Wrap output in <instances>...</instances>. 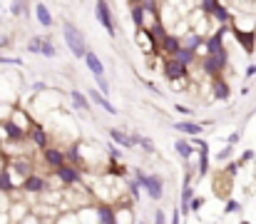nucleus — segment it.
I'll return each instance as SVG.
<instances>
[{
	"label": "nucleus",
	"instance_id": "obj_12",
	"mask_svg": "<svg viewBox=\"0 0 256 224\" xmlns=\"http://www.w3.org/2000/svg\"><path fill=\"white\" fill-rule=\"evenodd\" d=\"M179 50H182V38H179L176 33H167V38L160 43V53L167 55V60H172Z\"/></svg>",
	"mask_w": 256,
	"mask_h": 224
},
{
	"label": "nucleus",
	"instance_id": "obj_4",
	"mask_svg": "<svg viewBox=\"0 0 256 224\" xmlns=\"http://www.w3.org/2000/svg\"><path fill=\"white\" fill-rule=\"evenodd\" d=\"M189 142H192V147H196V154H199L196 177H206V174H209V145H206V140H202V137H192Z\"/></svg>",
	"mask_w": 256,
	"mask_h": 224
},
{
	"label": "nucleus",
	"instance_id": "obj_28",
	"mask_svg": "<svg viewBox=\"0 0 256 224\" xmlns=\"http://www.w3.org/2000/svg\"><path fill=\"white\" fill-rule=\"evenodd\" d=\"M40 55H42V58H58V45L52 43V35H45Z\"/></svg>",
	"mask_w": 256,
	"mask_h": 224
},
{
	"label": "nucleus",
	"instance_id": "obj_1",
	"mask_svg": "<svg viewBox=\"0 0 256 224\" xmlns=\"http://www.w3.org/2000/svg\"><path fill=\"white\" fill-rule=\"evenodd\" d=\"M62 38H65V45L70 48V53H72L75 58H82V60H85L90 48H87V43H85V35L78 30L75 23H70V20L62 23Z\"/></svg>",
	"mask_w": 256,
	"mask_h": 224
},
{
	"label": "nucleus",
	"instance_id": "obj_44",
	"mask_svg": "<svg viewBox=\"0 0 256 224\" xmlns=\"http://www.w3.org/2000/svg\"><path fill=\"white\" fill-rule=\"evenodd\" d=\"M244 77H246V80H252V77H256V63H254V65H249V68H246V73H244Z\"/></svg>",
	"mask_w": 256,
	"mask_h": 224
},
{
	"label": "nucleus",
	"instance_id": "obj_11",
	"mask_svg": "<svg viewBox=\"0 0 256 224\" xmlns=\"http://www.w3.org/2000/svg\"><path fill=\"white\" fill-rule=\"evenodd\" d=\"M28 140L32 142V147H38V149H48L50 147V137H48L45 127H42V125H38V122H32V125H30V130H28Z\"/></svg>",
	"mask_w": 256,
	"mask_h": 224
},
{
	"label": "nucleus",
	"instance_id": "obj_47",
	"mask_svg": "<svg viewBox=\"0 0 256 224\" xmlns=\"http://www.w3.org/2000/svg\"><path fill=\"white\" fill-rule=\"evenodd\" d=\"M239 224H252V222H246V219H244V222H239Z\"/></svg>",
	"mask_w": 256,
	"mask_h": 224
},
{
	"label": "nucleus",
	"instance_id": "obj_35",
	"mask_svg": "<svg viewBox=\"0 0 256 224\" xmlns=\"http://www.w3.org/2000/svg\"><path fill=\"white\" fill-rule=\"evenodd\" d=\"M107 169H110V174H117V177H124V174H127V169H124L120 162H110Z\"/></svg>",
	"mask_w": 256,
	"mask_h": 224
},
{
	"label": "nucleus",
	"instance_id": "obj_15",
	"mask_svg": "<svg viewBox=\"0 0 256 224\" xmlns=\"http://www.w3.org/2000/svg\"><path fill=\"white\" fill-rule=\"evenodd\" d=\"M212 97L219 100V102H226V100L232 97V87H229V82H226L222 75L212 80Z\"/></svg>",
	"mask_w": 256,
	"mask_h": 224
},
{
	"label": "nucleus",
	"instance_id": "obj_21",
	"mask_svg": "<svg viewBox=\"0 0 256 224\" xmlns=\"http://www.w3.org/2000/svg\"><path fill=\"white\" fill-rule=\"evenodd\" d=\"M107 135H110V140H112V145L117 147H124V149H132V142H130V135L124 132V130H117V127H110L107 130Z\"/></svg>",
	"mask_w": 256,
	"mask_h": 224
},
{
	"label": "nucleus",
	"instance_id": "obj_33",
	"mask_svg": "<svg viewBox=\"0 0 256 224\" xmlns=\"http://www.w3.org/2000/svg\"><path fill=\"white\" fill-rule=\"evenodd\" d=\"M107 157H110V162H120V159H122V149L114 147V145L110 142V145H107Z\"/></svg>",
	"mask_w": 256,
	"mask_h": 224
},
{
	"label": "nucleus",
	"instance_id": "obj_29",
	"mask_svg": "<svg viewBox=\"0 0 256 224\" xmlns=\"http://www.w3.org/2000/svg\"><path fill=\"white\" fill-rule=\"evenodd\" d=\"M42 40H45V35H35V38H30V40H28V53L40 55V50H42Z\"/></svg>",
	"mask_w": 256,
	"mask_h": 224
},
{
	"label": "nucleus",
	"instance_id": "obj_31",
	"mask_svg": "<svg viewBox=\"0 0 256 224\" xmlns=\"http://www.w3.org/2000/svg\"><path fill=\"white\" fill-rule=\"evenodd\" d=\"M10 13H12L15 18L28 15V3H10Z\"/></svg>",
	"mask_w": 256,
	"mask_h": 224
},
{
	"label": "nucleus",
	"instance_id": "obj_3",
	"mask_svg": "<svg viewBox=\"0 0 256 224\" xmlns=\"http://www.w3.org/2000/svg\"><path fill=\"white\" fill-rule=\"evenodd\" d=\"M94 18H97V23L114 38V33H117V28H114V18H112V10H110V5L104 3V0H97L94 3Z\"/></svg>",
	"mask_w": 256,
	"mask_h": 224
},
{
	"label": "nucleus",
	"instance_id": "obj_45",
	"mask_svg": "<svg viewBox=\"0 0 256 224\" xmlns=\"http://www.w3.org/2000/svg\"><path fill=\"white\" fill-rule=\"evenodd\" d=\"M170 224H182V212H179V209H174V214H172Z\"/></svg>",
	"mask_w": 256,
	"mask_h": 224
},
{
	"label": "nucleus",
	"instance_id": "obj_25",
	"mask_svg": "<svg viewBox=\"0 0 256 224\" xmlns=\"http://www.w3.org/2000/svg\"><path fill=\"white\" fill-rule=\"evenodd\" d=\"M174 149H176V154H179L184 162H189V159L194 157V147H192V142H189V140H184V137L174 140Z\"/></svg>",
	"mask_w": 256,
	"mask_h": 224
},
{
	"label": "nucleus",
	"instance_id": "obj_43",
	"mask_svg": "<svg viewBox=\"0 0 256 224\" xmlns=\"http://www.w3.org/2000/svg\"><path fill=\"white\" fill-rule=\"evenodd\" d=\"M174 110H176L179 115H184V117H189V115H192V110H189L186 105H174Z\"/></svg>",
	"mask_w": 256,
	"mask_h": 224
},
{
	"label": "nucleus",
	"instance_id": "obj_20",
	"mask_svg": "<svg viewBox=\"0 0 256 224\" xmlns=\"http://www.w3.org/2000/svg\"><path fill=\"white\" fill-rule=\"evenodd\" d=\"M35 18H38V23L42 28H52L55 25V18H52V13L48 10L45 3H35Z\"/></svg>",
	"mask_w": 256,
	"mask_h": 224
},
{
	"label": "nucleus",
	"instance_id": "obj_30",
	"mask_svg": "<svg viewBox=\"0 0 256 224\" xmlns=\"http://www.w3.org/2000/svg\"><path fill=\"white\" fill-rule=\"evenodd\" d=\"M94 85H97V92L102 95V97H110V80L107 77H94Z\"/></svg>",
	"mask_w": 256,
	"mask_h": 224
},
{
	"label": "nucleus",
	"instance_id": "obj_7",
	"mask_svg": "<svg viewBox=\"0 0 256 224\" xmlns=\"http://www.w3.org/2000/svg\"><path fill=\"white\" fill-rule=\"evenodd\" d=\"M52 174H55L65 187H75V184L82 182V172H80L78 167H72V164H62V167H58Z\"/></svg>",
	"mask_w": 256,
	"mask_h": 224
},
{
	"label": "nucleus",
	"instance_id": "obj_22",
	"mask_svg": "<svg viewBox=\"0 0 256 224\" xmlns=\"http://www.w3.org/2000/svg\"><path fill=\"white\" fill-rule=\"evenodd\" d=\"M130 18H132V23H134L137 33H140V30H144V18H147V13H144L142 3H132V5H130Z\"/></svg>",
	"mask_w": 256,
	"mask_h": 224
},
{
	"label": "nucleus",
	"instance_id": "obj_10",
	"mask_svg": "<svg viewBox=\"0 0 256 224\" xmlns=\"http://www.w3.org/2000/svg\"><path fill=\"white\" fill-rule=\"evenodd\" d=\"M162 73H164V77L170 80L172 85H179V82H184V80L189 77L186 68H182L176 60H164V65H162Z\"/></svg>",
	"mask_w": 256,
	"mask_h": 224
},
{
	"label": "nucleus",
	"instance_id": "obj_8",
	"mask_svg": "<svg viewBox=\"0 0 256 224\" xmlns=\"http://www.w3.org/2000/svg\"><path fill=\"white\" fill-rule=\"evenodd\" d=\"M0 127L5 130V140H8V142L20 145V142H25V140H28V130H25L22 125H18L15 120H2V125H0Z\"/></svg>",
	"mask_w": 256,
	"mask_h": 224
},
{
	"label": "nucleus",
	"instance_id": "obj_6",
	"mask_svg": "<svg viewBox=\"0 0 256 224\" xmlns=\"http://www.w3.org/2000/svg\"><path fill=\"white\" fill-rule=\"evenodd\" d=\"M229 33H234V38L242 43V48L246 50V55H252L256 48V33L254 28H236V25H229Z\"/></svg>",
	"mask_w": 256,
	"mask_h": 224
},
{
	"label": "nucleus",
	"instance_id": "obj_18",
	"mask_svg": "<svg viewBox=\"0 0 256 224\" xmlns=\"http://www.w3.org/2000/svg\"><path fill=\"white\" fill-rule=\"evenodd\" d=\"M204 35H199V33H194V30H186L184 35H182V48H186V50H192V53H196L202 45H204Z\"/></svg>",
	"mask_w": 256,
	"mask_h": 224
},
{
	"label": "nucleus",
	"instance_id": "obj_19",
	"mask_svg": "<svg viewBox=\"0 0 256 224\" xmlns=\"http://www.w3.org/2000/svg\"><path fill=\"white\" fill-rule=\"evenodd\" d=\"M174 130L182 132V135H189V137H199L204 132V125L192 122V120H182V122H174Z\"/></svg>",
	"mask_w": 256,
	"mask_h": 224
},
{
	"label": "nucleus",
	"instance_id": "obj_39",
	"mask_svg": "<svg viewBox=\"0 0 256 224\" xmlns=\"http://www.w3.org/2000/svg\"><path fill=\"white\" fill-rule=\"evenodd\" d=\"M130 197H132V199H134V202H137V199H140V184H137V182H134V179H132V182H130Z\"/></svg>",
	"mask_w": 256,
	"mask_h": 224
},
{
	"label": "nucleus",
	"instance_id": "obj_26",
	"mask_svg": "<svg viewBox=\"0 0 256 224\" xmlns=\"http://www.w3.org/2000/svg\"><path fill=\"white\" fill-rule=\"evenodd\" d=\"M130 142H132V147H137V145H140L144 152H154V142H152L150 137L140 135V132H132V135H130Z\"/></svg>",
	"mask_w": 256,
	"mask_h": 224
},
{
	"label": "nucleus",
	"instance_id": "obj_9",
	"mask_svg": "<svg viewBox=\"0 0 256 224\" xmlns=\"http://www.w3.org/2000/svg\"><path fill=\"white\" fill-rule=\"evenodd\" d=\"M142 189H144L154 202H160V199L164 197V179H162L160 174H147L144 182H142Z\"/></svg>",
	"mask_w": 256,
	"mask_h": 224
},
{
	"label": "nucleus",
	"instance_id": "obj_14",
	"mask_svg": "<svg viewBox=\"0 0 256 224\" xmlns=\"http://www.w3.org/2000/svg\"><path fill=\"white\" fill-rule=\"evenodd\" d=\"M42 159H45V164L55 172L58 167H62L65 164V149L62 147H48L42 149Z\"/></svg>",
	"mask_w": 256,
	"mask_h": 224
},
{
	"label": "nucleus",
	"instance_id": "obj_34",
	"mask_svg": "<svg viewBox=\"0 0 256 224\" xmlns=\"http://www.w3.org/2000/svg\"><path fill=\"white\" fill-rule=\"evenodd\" d=\"M232 157H234V147H229V145L222 149V152H216V159H219V162H229Z\"/></svg>",
	"mask_w": 256,
	"mask_h": 224
},
{
	"label": "nucleus",
	"instance_id": "obj_13",
	"mask_svg": "<svg viewBox=\"0 0 256 224\" xmlns=\"http://www.w3.org/2000/svg\"><path fill=\"white\" fill-rule=\"evenodd\" d=\"M92 212H94V219L100 224H114V207L110 202H94Z\"/></svg>",
	"mask_w": 256,
	"mask_h": 224
},
{
	"label": "nucleus",
	"instance_id": "obj_2",
	"mask_svg": "<svg viewBox=\"0 0 256 224\" xmlns=\"http://www.w3.org/2000/svg\"><path fill=\"white\" fill-rule=\"evenodd\" d=\"M199 10H202V15H206L212 23H219V28H226V25H232V20H234V13H229L226 5H222L219 0H202V3H199Z\"/></svg>",
	"mask_w": 256,
	"mask_h": 224
},
{
	"label": "nucleus",
	"instance_id": "obj_46",
	"mask_svg": "<svg viewBox=\"0 0 256 224\" xmlns=\"http://www.w3.org/2000/svg\"><path fill=\"white\" fill-rule=\"evenodd\" d=\"M32 90H35V95H40V92L45 90V82H35V85H32Z\"/></svg>",
	"mask_w": 256,
	"mask_h": 224
},
{
	"label": "nucleus",
	"instance_id": "obj_38",
	"mask_svg": "<svg viewBox=\"0 0 256 224\" xmlns=\"http://www.w3.org/2000/svg\"><path fill=\"white\" fill-rule=\"evenodd\" d=\"M0 65H15V68H20L22 60L20 58H5V55H0Z\"/></svg>",
	"mask_w": 256,
	"mask_h": 224
},
{
	"label": "nucleus",
	"instance_id": "obj_40",
	"mask_svg": "<svg viewBox=\"0 0 256 224\" xmlns=\"http://www.w3.org/2000/svg\"><path fill=\"white\" fill-rule=\"evenodd\" d=\"M154 224H167V212L164 209H154Z\"/></svg>",
	"mask_w": 256,
	"mask_h": 224
},
{
	"label": "nucleus",
	"instance_id": "obj_41",
	"mask_svg": "<svg viewBox=\"0 0 256 224\" xmlns=\"http://www.w3.org/2000/svg\"><path fill=\"white\" fill-rule=\"evenodd\" d=\"M252 159H254V149H246V152L242 154V159H239V164L244 167V164H246V162H252Z\"/></svg>",
	"mask_w": 256,
	"mask_h": 224
},
{
	"label": "nucleus",
	"instance_id": "obj_36",
	"mask_svg": "<svg viewBox=\"0 0 256 224\" xmlns=\"http://www.w3.org/2000/svg\"><path fill=\"white\" fill-rule=\"evenodd\" d=\"M239 169H242V164H239V162H229V164L224 167L226 177H236V174H239Z\"/></svg>",
	"mask_w": 256,
	"mask_h": 224
},
{
	"label": "nucleus",
	"instance_id": "obj_5",
	"mask_svg": "<svg viewBox=\"0 0 256 224\" xmlns=\"http://www.w3.org/2000/svg\"><path fill=\"white\" fill-rule=\"evenodd\" d=\"M20 189H22V192H28V194H35V197L40 194V197H42V194L48 192V179H45L42 174L32 172L30 177H25V179H22Z\"/></svg>",
	"mask_w": 256,
	"mask_h": 224
},
{
	"label": "nucleus",
	"instance_id": "obj_32",
	"mask_svg": "<svg viewBox=\"0 0 256 224\" xmlns=\"http://www.w3.org/2000/svg\"><path fill=\"white\" fill-rule=\"evenodd\" d=\"M224 212H226V214H239V212H242V202H236V199H229V202L224 204Z\"/></svg>",
	"mask_w": 256,
	"mask_h": 224
},
{
	"label": "nucleus",
	"instance_id": "obj_24",
	"mask_svg": "<svg viewBox=\"0 0 256 224\" xmlns=\"http://www.w3.org/2000/svg\"><path fill=\"white\" fill-rule=\"evenodd\" d=\"M172 60H176L182 68H186V70H189V68H192V65L199 60V55H196V53H192V50H186V48H182V50H179Z\"/></svg>",
	"mask_w": 256,
	"mask_h": 224
},
{
	"label": "nucleus",
	"instance_id": "obj_37",
	"mask_svg": "<svg viewBox=\"0 0 256 224\" xmlns=\"http://www.w3.org/2000/svg\"><path fill=\"white\" fill-rule=\"evenodd\" d=\"M204 207V197H194L192 202H189V212H199Z\"/></svg>",
	"mask_w": 256,
	"mask_h": 224
},
{
	"label": "nucleus",
	"instance_id": "obj_42",
	"mask_svg": "<svg viewBox=\"0 0 256 224\" xmlns=\"http://www.w3.org/2000/svg\"><path fill=\"white\" fill-rule=\"evenodd\" d=\"M239 140H242V135H239V132H232V135L226 137V145H229V147H234Z\"/></svg>",
	"mask_w": 256,
	"mask_h": 224
},
{
	"label": "nucleus",
	"instance_id": "obj_16",
	"mask_svg": "<svg viewBox=\"0 0 256 224\" xmlns=\"http://www.w3.org/2000/svg\"><path fill=\"white\" fill-rule=\"evenodd\" d=\"M85 95H87V100H90V105H94V107H102L107 115H117V107H114V105H112L107 97H102V95H100L94 87H92V90H87Z\"/></svg>",
	"mask_w": 256,
	"mask_h": 224
},
{
	"label": "nucleus",
	"instance_id": "obj_23",
	"mask_svg": "<svg viewBox=\"0 0 256 224\" xmlns=\"http://www.w3.org/2000/svg\"><path fill=\"white\" fill-rule=\"evenodd\" d=\"M18 189V184H15V179H12V172L8 169V167H2L0 169V194H10V192H15Z\"/></svg>",
	"mask_w": 256,
	"mask_h": 224
},
{
	"label": "nucleus",
	"instance_id": "obj_17",
	"mask_svg": "<svg viewBox=\"0 0 256 224\" xmlns=\"http://www.w3.org/2000/svg\"><path fill=\"white\" fill-rule=\"evenodd\" d=\"M85 65H87V70L94 75V77H104V63L100 60V55H97L94 50H87Z\"/></svg>",
	"mask_w": 256,
	"mask_h": 224
},
{
	"label": "nucleus",
	"instance_id": "obj_27",
	"mask_svg": "<svg viewBox=\"0 0 256 224\" xmlns=\"http://www.w3.org/2000/svg\"><path fill=\"white\" fill-rule=\"evenodd\" d=\"M70 100H72V105H75L80 112H87V110H90V100H87L85 92H80V90H72V92H70Z\"/></svg>",
	"mask_w": 256,
	"mask_h": 224
}]
</instances>
